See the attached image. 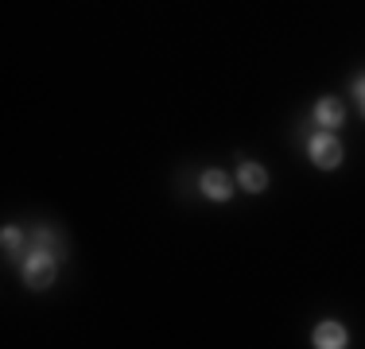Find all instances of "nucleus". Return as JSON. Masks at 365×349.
I'll return each instance as SVG.
<instances>
[{
	"mask_svg": "<svg viewBox=\"0 0 365 349\" xmlns=\"http://www.w3.org/2000/svg\"><path fill=\"white\" fill-rule=\"evenodd\" d=\"M24 283L28 287H36V291H43V287H51L55 283V252L51 249H36V252H28V256H24Z\"/></svg>",
	"mask_w": 365,
	"mask_h": 349,
	"instance_id": "f257e3e1",
	"label": "nucleus"
},
{
	"mask_svg": "<svg viewBox=\"0 0 365 349\" xmlns=\"http://www.w3.org/2000/svg\"><path fill=\"white\" fill-rule=\"evenodd\" d=\"M237 187H241V190H249V194H260V190L268 187V171L260 167V163H241V171H237Z\"/></svg>",
	"mask_w": 365,
	"mask_h": 349,
	"instance_id": "423d86ee",
	"label": "nucleus"
},
{
	"mask_svg": "<svg viewBox=\"0 0 365 349\" xmlns=\"http://www.w3.org/2000/svg\"><path fill=\"white\" fill-rule=\"evenodd\" d=\"M307 155L315 160V167H338L342 163V144H338V136L334 132H327V128H319V132H311L307 136Z\"/></svg>",
	"mask_w": 365,
	"mask_h": 349,
	"instance_id": "f03ea898",
	"label": "nucleus"
},
{
	"mask_svg": "<svg viewBox=\"0 0 365 349\" xmlns=\"http://www.w3.org/2000/svg\"><path fill=\"white\" fill-rule=\"evenodd\" d=\"M354 98H358L361 113H365V78H354Z\"/></svg>",
	"mask_w": 365,
	"mask_h": 349,
	"instance_id": "6e6552de",
	"label": "nucleus"
},
{
	"mask_svg": "<svg viewBox=\"0 0 365 349\" xmlns=\"http://www.w3.org/2000/svg\"><path fill=\"white\" fill-rule=\"evenodd\" d=\"M4 256H8V260L20 256V229H12V225L4 229Z\"/></svg>",
	"mask_w": 365,
	"mask_h": 349,
	"instance_id": "0eeeda50",
	"label": "nucleus"
},
{
	"mask_svg": "<svg viewBox=\"0 0 365 349\" xmlns=\"http://www.w3.org/2000/svg\"><path fill=\"white\" fill-rule=\"evenodd\" d=\"M311 342H315L319 349H342V345H350V334H346L342 322H319L315 334H311Z\"/></svg>",
	"mask_w": 365,
	"mask_h": 349,
	"instance_id": "20e7f679",
	"label": "nucleus"
},
{
	"mask_svg": "<svg viewBox=\"0 0 365 349\" xmlns=\"http://www.w3.org/2000/svg\"><path fill=\"white\" fill-rule=\"evenodd\" d=\"M346 120V109H342V101H334V98H323V101H315V125L319 128H327V132H334L338 125Z\"/></svg>",
	"mask_w": 365,
	"mask_h": 349,
	"instance_id": "39448f33",
	"label": "nucleus"
},
{
	"mask_svg": "<svg viewBox=\"0 0 365 349\" xmlns=\"http://www.w3.org/2000/svg\"><path fill=\"white\" fill-rule=\"evenodd\" d=\"M198 187H202V194L210 202H230L233 198V179L225 171H202L198 174Z\"/></svg>",
	"mask_w": 365,
	"mask_h": 349,
	"instance_id": "7ed1b4c3",
	"label": "nucleus"
}]
</instances>
